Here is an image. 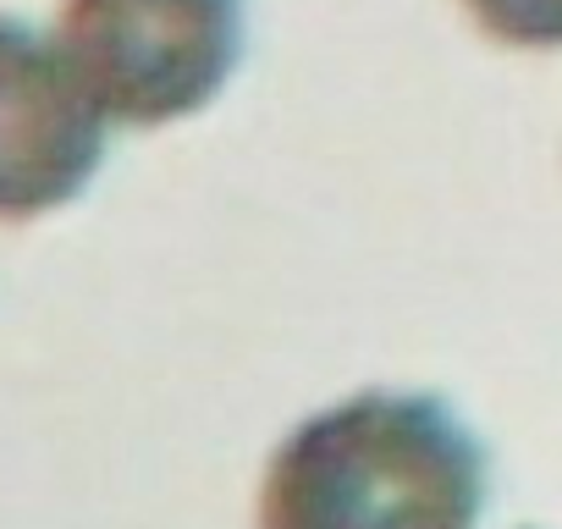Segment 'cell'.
I'll list each match as a JSON object with an SVG mask.
<instances>
[{"label":"cell","mask_w":562,"mask_h":529,"mask_svg":"<svg viewBox=\"0 0 562 529\" xmlns=\"http://www.w3.org/2000/svg\"><path fill=\"white\" fill-rule=\"evenodd\" d=\"M485 452L425 392H359L310 414L265 463L259 529H474Z\"/></svg>","instance_id":"obj_1"},{"label":"cell","mask_w":562,"mask_h":529,"mask_svg":"<svg viewBox=\"0 0 562 529\" xmlns=\"http://www.w3.org/2000/svg\"><path fill=\"white\" fill-rule=\"evenodd\" d=\"M105 160V116L56 40L0 18V221L72 204Z\"/></svg>","instance_id":"obj_3"},{"label":"cell","mask_w":562,"mask_h":529,"mask_svg":"<svg viewBox=\"0 0 562 529\" xmlns=\"http://www.w3.org/2000/svg\"><path fill=\"white\" fill-rule=\"evenodd\" d=\"M463 12L502 45L562 50V0H463Z\"/></svg>","instance_id":"obj_4"},{"label":"cell","mask_w":562,"mask_h":529,"mask_svg":"<svg viewBox=\"0 0 562 529\" xmlns=\"http://www.w3.org/2000/svg\"><path fill=\"white\" fill-rule=\"evenodd\" d=\"M56 45L105 122L204 111L243 61V0H61Z\"/></svg>","instance_id":"obj_2"}]
</instances>
